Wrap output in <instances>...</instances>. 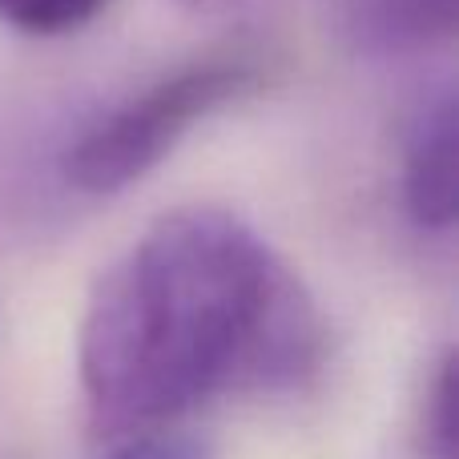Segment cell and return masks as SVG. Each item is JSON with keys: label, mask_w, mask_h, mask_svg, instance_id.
Instances as JSON below:
<instances>
[{"label": "cell", "mask_w": 459, "mask_h": 459, "mask_svg": "<svg viewBox=\"0 0 459 459\" xmlns=\"http://www.w3.org/2000/svg\"><path fill=\"white\" fill-rule=\"evenodd\" d=\"M326 323L294 270L238 214H161L89 294L77 367L101 436L158 431L218 395L294 391Z\"/></svg>", "instance_id": "cell-1"}, {"label": "cell", "mask_w": 459, "mask_h": 459, "mask_svg": "<svg viewBox=\"0 0 459 459\" xmlns=\"http://www.w3.org/2000/svg\"><path fill=\"white\" fill-rule=\"evenodd\" d=\"M262 85L258 56L214 53L158 77L105 113L65 150L61 174L81 194H117L142 182L178 150L194 126Z\"/></svg>", "instance_id": "cell-2"}, {"label": "cell", "mask_w": 459, "mask_h": 459, "mask_svg": "<svg viewBox=\"0 0 459 459\" xmlns=\"http://www.w3.org/2000/svg\"><path fill=\"white\" fill-rule=\"evenodd\" d=\"M455 153H459V117L455 97L444 93L415 117L403 145V210L420 230L455 226Z\"/></svg>", "instance_id": "cell-3"}, {"label": "cell", "mask_w": 459, "mask_h": 459, "mask_svg": "<svg viewBox=\"0 0 459 459\" xmlns=\"http://www.w3.org/2000/svg\"><path fill=\"white\" fill-rule=\"evenodd\" d=\"M347 37L367 56H415L455 37V0H347Z\"/></svg>", "instance_id": "cell-4"}, {"label": "cell", "mask_w": 459, "mask_h": 459, "mask_svg": "<svg viewBox=\"0 0 459 459\" xmlns=\"http://www.w3.org/2000/svg\"><path fill=\"white\" fill-rule=\"evenodd\" d=\"M113 0H0V24L24 37H69L93 24Z\"/></svg>", "instance_id": "cell-5"}, {"label": "cell", "mask_w": 459, "mask_h": 459, "mask_svg": "<svg viewBox=\"0 0 459 459\" xmlns=\"http://www.w3.org/2000/svg\"><path fill=\"white\" fill-rule=\"evenodd\" d=\"M423 459H455V355L436 363L423 399Z\"/></svg>", "instance_id": "cell-6"}, {"label": "cell", "mask_w": 459, "mask_h": 459, "mask_svg": "<svg viewBox=\"0 0 459 459\" xmlns=\"http://www.w3.org/2000/svg\"><path fill=\"white\" fill-rule=\"evenodd\" d=\"M109 459H214V447L186 431H137L129 444H121Z\"/></svg>", "instance_id": "cell-7"}, {"label": "cell", "mask_w": 459, "mask_h": 459, "mask_svg": "<svg viewBox=\"0 0 459 459\" xmlns=\"http://www.w3.org/2000/svg\"><path fill=\"white\" fill-rule=\"evenodd\" d=\"M178 4L194 8V13H222V8H234L238 0H178Z\"/></svg>", "instance_id": "cell-8"}]
</instances>
